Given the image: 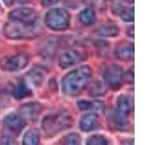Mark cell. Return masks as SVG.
<instances>
[{"label": "cell", "mask_w": 155, "mask_h": 145, "mask_svg": "<svg viewBox=\"0 0 155 145\" xmlns=\"http://www.w3.org/2000/svg\"><path fill=\"white\" fill-rule=\"evenodd\" d=\"M84 60V53L76 50H67L59 56V66L62 69H68L72 66L80 64Z\"/></svg>", "instance_id": "ba28073f"}, {"label": "cell", "mask_w": 155, "mask_h": 145, "mask_svg": "<svg viewBox=\"0 0 155 145\" xmlns=\"http://www.w3.org/2000/svg\"><path fill=\"white\" fill-rule=\"evenodd\" d=\"M127 35L131 38H134V26L129 27V29L127 30Z\"/></svg>", "instance_id": "f546056e"}, {"label": "cell", "mask_w": 155, "mask_h": 145, "mask_svg": "<svg viewBox=\"0 0 155 145\" xmlns=\"http://www.w3.org/2000/svg\"><path fill=\"white\" fill-rule=\"evenodd\" d=\"M79 19L85 26L93 25L96 22V13L94 10L91 8L84 9L79 14Z\"/></svg>", "instance_id": "e0dca14e"}, {"label": "cell", "mask_w": 155, "mask_h": 145, "mask_svg": "<svg viewBox=\"0 0 155 145\" xmlns=\"http://www.w3.org/2000/svg\"><path fill=\"white\" fill-rule=\"evenodd\" d=\"M47 75V70L42 66H35L26 72L24 80L29 86L38 88L42 85Z\"/></svg>", "instance_id": "8fae6325"}, {"label": "cell", "mask_w": 155, "mask_h": 145, "mask_svg": "<svg viewBox=\"0 0 155 145\" xmlns=\"http://www.w3.org/2000/svg\"><path fill=\"white\" fill-rule=\"evenodd\" d=\"M4 125L8 129L9 132L14 134L18 135L21 133V130L25 127V121H24L19 114L17 113H9L4 117Z\"/></svg>", "instance_id": "30bf717a"}, {"label": "cell", "mask_w": 155, "mask_h": 145, "mask_svg": "<svg viewBox=\"0 0 155 145\" xmlns=\"http://www.w3.org/2000/svg\"><path fill=\"white\" fill-rule=\"evenodd\" d=\"M29 60H30L29 54L25 52H19L11 56L4 57L0 62V66L5 72H15L23 70L28 65Z\"/></svg>", "instance_id": "5b68a950"}, {"label": "cell", "mask_w": 155, "mask_h": 145, "mask_svg": "<svg viewBox=\"0 0 155 145\" xmlns=\"http://www.w3.org/2000/svg\"><path fill=\"white\" fill-rule=\"evenodd\" d=\"M62 143L68 144V145H78L81 143V135L77 133H70L63 137Z\"/></svg>", "instance_id": "603a6c76"}, {"label": "cell", "mask_w": 155, "mask_h": 145, "mask_svg": "<svg viewBox=\"0 0 155 145\" xmlns=\"http://www.w3.org/2000/svg\"><path fill=\"white\" fill-rule=\"evenodd\" d=\"M123 70L117 64L110 65L105 71L104 79L106 83L111 89L117 90L119 89L123 82Z\"/></svg>", "instance_id": "52a82bcc"}, {"label": "cell", "mask_w": 155, "mask_h": 145, "mask_svg": "<svg viewBox=\"0 0 155 145\" xmlns=\"http://www.w3.org/2000/svg\"><path fill=\"white\" fill-rule=\"evenodd\" d=\"M73 125L72 116L66 111L48 114L42 121V129L47 137H51L69 129Z\"/></svg>", "instance_id": "7a4b0ae2"}, {"label": "cell", "mask_w": 155, "mask_h": 145, "mask_svg": "<svg viewBox=\"0 0 155 145\" xmlns=\"http://www.w3.org/2000/svg\"><path fill=\"white\" fill-rule=\"evenodd\" d=\"M77 106L81 111H87L92 109V102L85 101V100H81L77 102Z\"/></svg>", "instance_id": "484cf974"}, {"label": "cell", "mask_w": 155, "mask_h": 145, "mask_svg": "<svg viewBox=\"0 0 155 145\" xmlns=\"http://www.w3.org/2000/svg\"><path fill=\"white\" fill-rule=\"evenodd\" d=\"M59 2V0H41V5L43 7H51V6H53V5L57 4Z\"/></svg>", "instance_id": "f1b7e54d"}, {"label": "cell", "mask_w": 155, "mask_h": 145, "mask_svg": "<svg viewBox=\"0 0 155 145\" xmlns=\"http://www.w3.org/2000/svg\"><path fill=\"white\" fill-rule=\"evenodd\" d=\"M58 47H59V43H58L56 39L48 40L40 48V54L46 59H50V58H52L55 55Z\"/></svg>", "instance_id": "2e32d148"}, {"label": "cell", "mask_w": 155, "mask_h": 145, "mask_svg": "<svg viewBox=\"0 0 155 145\" xmlns=\"http://www.w3.org/2000/svg\"><path fill=\"white\" fill-rule=\"evenodd\" d=\"M119 32L120 30L118 26L114 24H106L96 30V33L101 37H116L118 36Z\"/></svg>", "instance_id": "d6986e66"}, {"label": "cell", "mask_w": 155, "mask_h": 145, "mask_svg": "<svg viewBox=\"0 0 155 145\" xmlns=\"http://www.w3.org/2000/svg\"><path fill=\"white\" fill-rule=\"evenodd\" d=\"M84 3L91 7V9L98 10L100 12L106 9V0H84Z\"/></svg>", "instance_id": "d4e9b609"}, {"label": "cell", "mask_w": 155, "mask_h": 145, "mask_svg": "<svg viewBox=\"0 0 155 145\" xmlns=\"http://www.w3.org/2000/svg\"><path fill=\"white\" fill-rule=\"evenodd\" d=\"M16 1L18 3V4H22V5H24V4H28V3H30L32 0H16Z\"/></svg>", "instance_id": "1f68e13d"}, {"label": "cell", "mask_w": 155, "mask_h": 145, "mask_svg": "<svg viewBox=\"0 0 155 145\" xmlns=\"http://www.w3.org/2000/svg\"><path fill=\"white\" fill-rule=\"evenodd\" d=\"M92 76L89 66L84 65L71 71L62 79V92L66 96L79 95L88 84Z\"/></svg>", "instance_id": "6da1fadb"}, {"label": "cell", "mask_w": 155, "mask_h": 145, "mask_svg": "<svg viewBox=\"0 0 155 145\" xmlns=\"http://www.w3.org/2000/svg\"><path fill=\"white\" fill-rule=\"evenodd\" d=\"M12 95L17 100H22L24 98H27V97H30L32 95V90L29 87V85L26 83L25 80L21 79L14 86Z\"/></svg>", "instance_id": "5bb4252c"}, {"label": "cell", "mask_w": 155, "mask_h": 145, "mask_svg": "<svg viewBox=\"0 0 155 145\" xmlns=\"http://www.w3.org/2000/svg\"><path fill=\"white\" fill-rule=\"evenodd\" d=\"M107 93L106 84L101 80H94L88 89V95L90 97H100Z\"/></svg>", "instance_id": "ffe728a7"}, {"label": "cell", "mask_w": 155, "mask_h": 145, "mask_svg": "<svg viewBox=\"0 0 155 145\" xmlns=\"http://www.w3.org/2000/svg\"><path fill=\"white\" fill-rule=\"evenodd\" d=\"M43 111V105L37 102H31V103L24 104L19 108V115L21 117L28 122L36 121Z\"/></svg>", "instance_id": "9c48e42d"}, {"label": "cell", "mask_w": 155, "mask_h": 145, "mask_svg": "<svg viewBox=\"0 0 155 145\" xmlns=\"http://www.w3.org/2000/svg\"><path fill=\"white\" fill-rule=\"evenodd\" d=\"M134 44L130 42H121L115 47L114 55L120 61H132L134 59Z\"/></svg>", "instance_id": "7c38bea8"}, {"label": "cell", "mask_w": 155, "mask_h": 145, "mask_svg": "<svg viewBox=\"0 0 155 145\" xmlns=\"http://www.w3.org/2000/svg\"><path fill=\"white\" fill-rule=\"evenodd\" d=\"M80 129L82 132L88 133L92 132V130H96L99 126L98 122V116L95 112H91V113H86L81 117L80 121Z\"/></svg>", "instance_id": "4fadbf2b"}, {"label": "cell", "mask_w": 155, "mask_h": 145, "mask_svg": "<svg viewBox=\"0 0 155 145\" xmlns=\"http://www.w3.org/2000/svg\"><path fill=\"white\" fill-rule=\"evenodd\" d=\"M123 81L127 82V83H133L134 82V72L133 69L129 70L128 72H123Z\"/></svg>", "instance_id": "83f0119b"}, {"label": "cell", "mask_w": 155, "mask_h": 145, "mask_svg": "<svg viewBox=\"0 0 155 145\" xmlns=\"http://www.w3.org/2000/svg\"><path fill=\"white\" fill-rule=\"evenodd\" d=\"M132 108L133 103L129 96L124 94H121L118 96L117 101H116V111H118L121 114L128 116L131 111H132Z\"/></svg>", "instance_id": "9a60e30c"}, {"label": "cell", "mask_w": 155, "mask_h": 145, "mask_svg": "<svg viewBox=\"0 0 155 145\" xmlns=\"http://www.w3.org/2000/svg\"><path fill=\"white\" fill-rule=\"evenodd\" d=\"M40 24L28 25L16 21L9 19L3 26V32L6 38L11 40H24L37 37L40 34Z\"/></svg>", "instance_id": "3957f363"}, {"label": "cell", "mask_w": 155, "mask_h": 145, "mask_svg": "<svg viewBox=\"0 0 155 145\" xmlns=\"http://www.w3.org/2000/svg\"><path fill=\"white\" fill-rule=\"evenodd\" d=\"M111 119H113V123L115 129H117L118 130H126L129 128V121L127 115L121 114L115 110Z\"/></svg>", "instance_id": "ac0fdd59"}, {"label": "cell", "mask_w": 155, "mask_h": 145, "mask_svg": "<svg viewBox=\"0 0 155 145\" xmlns=\"http://www.w3.org/2000/svg\"><path fill=\"white\" fill-rule=\"evenodd\" d=\"M40 143V134L37 130L31 129L27 130L22 138V144L24 145H37Z\"/></svg>", "instance_id": "44dd1931"}, {"label": "cell", "mask_w": 155, "mask_h": 145, "mask_svg": "<svg viewBox=\"0 0 155 145\" xmlns=\"http://www.w3.org/2000/svg\"><path fill=\"white\" fill-rule=\"evenodd\" d=\"M96 112H104L105 110V105L101 101H93L92 102V109Z\"/></svg>", "instance_id": "4316f807"}, {"label": "cell", "mask_w": 155, "mask_h": 145, "mask_svg": "<svg viewBox=\"0 0 155 145\" xmlns=\"http://www.w3.org/2000/svg\"><path fill=\"white\" fill-rule=\"evenodd\" d=\"M86 143L88 145H107L109 143V141L104 135L94 134V135H91V137L87 139Z\"/></svg>", "instance_id": "cb8c5ba5"}, {"label": "cell", "mask_w": 155, "mask_h": 145, "mask_svg": "<svg viewBox=\"0 0 155 145\" xmlns=\"http://www.w3.org/2000/svg\"><path fill=\"white\" fill-rule=\"evenodd\" d=\"M124 3H127V4H133L134 3V0H122Z\"/></svg>", "instance_id": "d6a6232c"}, {"label": "cell", "mask_w": 155, "mask_h": 145, "mask_svg": "<svg viewBox=\"0 0 155 145\" xmlns=\"http://www.w3.org/2000/svg\"><path fill=\"white\" fill-rule=\"evenodd\" d=\"M2 1L4 2V4L6 5L7 7H10V6H12V5L14 4L15 0H2Z\"/></svg>", "instance_id": "4dcf8cb0"}, {"label": "cell", "mask_w": 155, "mask_h": 145, "mask_svg": "<svg viewBox=\"0 0 155 145\" xmlns=\"http://www.w3.org/2000/svg\"><path fill=\"white\" fill-rule=\"evenodd\" d=\"M8 18L12 21L28 24V25H33V24H36L38 22V16L35 10L27 7L13 10L12 12H10Z\"/></svg>", "instance_id": "8992f818"}, {"label": "cell", "mask_w": 155, "mask_h": 145, "mask_svg": "<svg viewBox=\"0 0 155 145\" xmlns=\"http://www.w3.org/2000/svg\"><path fill=\"white\" fill-rule=\"evenodd\" d=\"M71 17L66 10L54 8L50 10L45 17V23L52 31H64L70 26Z\"/></svg>", "instance_id": "277c9868"}, {"label": "cell", "mask_w": 155, "mask_h": 145, "mask_svg": "<svg viewBox=\"0 0 155 145\" xmlns=\"http://www.w3.org/2000/svg\"><path fill=\"white\" fill-rule=\"evenodd\" d=\"M117 14L121 18L122 21L126 22H132L134 21V8L126 7L123 5Z\"/></svg>", "instance_id": "7402d4cb"}]
</instances>
